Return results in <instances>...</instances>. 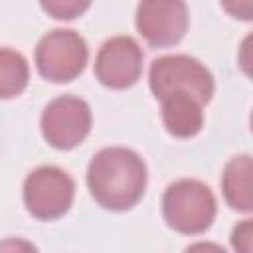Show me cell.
Instances as JSON below:
<instances>
[{"label":"cell","instance_id":"1","mask_svg":"<svg viewBox=\"0 0 253 253\" xmlns=\"http://www.w3.org/2000/svg\"><path fill=\"white\" fill-rule=\"evenodd\" d=\"M87 186L93 200L101 208L111 211H126L144 196V160L130 148H103L89 162Z\"/></svg>","mask_w":253,"mask_h":253},{"label":"cell","instance_id":"2","mask_svg":"<svg viewBox=\"0 0 253 253\" xmlns=\"http://www.w3.org/2000/svg\"><path fill=\"white\" fill-rule=\"evenodd\" d=\"M215 196L200 180H178L162 196V215L166 223L184 235H198L210 229L215 217Z\"/></svg>","mask_w":253,"mask_h":253},{"label":"cell","instance_id":"3","mask_svg":"<svg viewBox=\"0 0 253 253\" xmlns=\"http://www.w3.org/2000/svg\"><path fill=\"white\" fill-rule=\"evenodd\" d=\"M148 83L156 99L168 93L182 91L194 95L206 105L213 95V77L208 67L196 57L184 53L154 59L150 65Z\"/></svg>","mask_w":253,"mask_h":253},{"label":"cell","instance_id":"4","mask_svg":"<svg viewBox=\"0 0 253 253\" xmlns=\"http://www.w3.org/2000/svg\"><path fill=\"white\" fill-rule=\"evenodd\" d=\"M89 49L85 40L65 28L47 32L36 47V67L40 75L53 83H67L85 69Z\"/></svg>","mask_w":253,"mask_h":253},{"label":"cell","instance_id":"5","mask_svg":"<svg viewBox=\"0 0 253 253\" xmlns=\"http://www.w3.org/2000/svg\"><path fill=\"white\" fill-rule=\"evenodd\" d=\"M75 198L73 178L57 166H40L24 180L26 210L42 221L65 215Z\"/></svg>","mask_w":253,"mask_h":253},{"label":"cell","instance_id":"6","mask_svg":"<svg viewBox=\"0 0 253 253\" xmlns=\"http://www.w3.org/2000/svg\"><path fill=\"white\" fill-rule=\"evenodd\" d=\"M91 109L89 105L73 95L53 99L42 113V134L49 146L57 150H71L79 146L91 130Z\"/></svg>","mask_w":253,"mask_h":253},{"label":"cell","instance_id":"7","mask_svg":"<svg viewBox=\"0 0 253 253\" xmlns=\"http://www.w3.org/2000/svg\"><path fill=\"white\" fill-rule=\"evenodd\" d=\"M136 30L152 47L178 43L188 30V6L184 0H140Z\"/></svg>","mask_w":253,"mask_h":253},{"label":"cell","instance_id":"8","mask_svg":"<svg viewBox=\"0 0 253 253\" xmlns=\"http://www.w3.org/2000/svg\"><path fill=\"white\" fill-rule=\"evenodd\" d=\"M142 73V49L130 36L107 40L95 57L97 79L111 89H126Z\"/></svg>","mask_w":253,"mask_h":253},{"label":"cell","instance_id":"9","mask_svg":"<svg viewBox=\"0 0 253 253\" xmlns=\"http://www.w3.org/2000/svg\"><path fill=\"white\" fill-rule=\"evenodd\" d=\"M162 123L176 138H192L204 126V103L190 93H168L160 97Z\"/></svg>","mask_w":253,"mask_h":253},{"label":"cell","instance_id":"10","mask_svg":"<svg viewBox=\"0 0 253 253\" xmlns=\"http://www.w3.org/2000/svg\"><path fill=\"white\" fill-rule=\"evenodd\" d=\"M251 176H253V162L249 154L235 156L225 164L221 176V190L225 202L237 211L247 213L253 210Z\"/></svg>","mask_w":253,"mask_h":253},{"label":"cell","instance_id":"11","mask_svg":"<svg viewBox=\"0 0 253 253\" xmlns=\"http://www.w3.org/2000/svg\"><path fill=\"white\" fill-rule=\"evenodd\" d=\"M30 81V67L20 51L0 47V99H12L24 93Z\"/></svg>","mask_w":253,"mask_h":253},{"label":"cell","instance_id":"12","mask_svg":"<svg viewBox=\"0 0 253 253\" xmlns=\"http://www.w3.org/2000/svg\"><path fill=\"white\" fill-rule=\"evenodd\" d=\"M43 12L55 20H75L91 6V0H40Z\"/></svg>","mask_w":253,"mask_h":253},{"label":"cell","instance_id":"13","mask_svg":"<svg viewBox=\"0 0 253 253\" xmlns=\"http://www.w3.org/2000/svg\"><path fill=\"white\" fill-rule=\"evenodd\" d=\"M231 245L233 249L241 253H251L253 251V223L251 219H243L239 225H235L231 233Z\"/></svg>","mask_w":253,"mask_h":253},{"label":"cell","instance_id":"14","mask_svg":"<svg viewBox=\"0 0 253 253\" xmlns=\"http://www.w3.org/2000/svg\"><path fill=\"white\" fill-rule=\"evenodd\" d=\"M219 2L223 10L237 20L249 22L253 18V0H219Z\"/></svg>","mask_w":253,"mask_h":253}]
</instances>
